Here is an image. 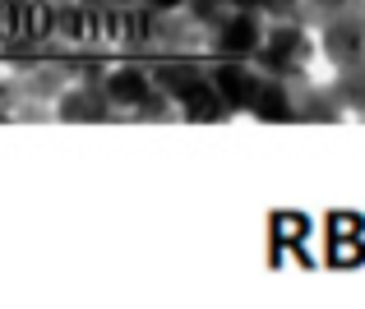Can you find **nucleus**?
Masks as SVG:
<instances>
[{"mask_svg": "<svg viewBox=\"0 0 365 309\" xmlns=\"http://www.w3.org/2000/svg\"><path fill=\"white\" fill-rule=\"evenodd\" d=\"M51 115H56V111H46L42 102H19L9 120H51Z\"/></svg>", "mask_w": 365, "mask_h": 309, "instance_id": "19", "label": "nucleus"}, {"mask_svg": "<svg viewBox=\"0 0 365 309\" xmlns=\"http://www.w3.org/2000/svg\"><path fill=\"white\" fill-rule=\"evenodd\" d=\"M56 23V0H19V33L14 37H33V42H46Z\"/></svg>", "mask_w": 365, "mask_h": 309, "instance_id": "14", "label": "nucleus"}, {"mask_svg": "<svg viewBox=\"0 0 365 309\" xmlns=\"http://www.w3.org/2000/svg\"><path fill=\"white\" fill-rule=\"evenodd\" d=\"M180 9H185L190 19H199L204 28H213L217 19L227 14V0H180Z\"/></svg>", "mask_w": 365, "mask_h": 309, "instance_id": "16", "label": "nucleus"}, {"mask_svg": "<svg viewBox=\"0 0 365 309\" xmlns=\"http://www.w3.org/2000/svg\"><path fill=\"white\" fill-rule=\"evenodd\" d=\"M208 79H213V88L227 98L236 115H250V102H255L259 93V70L250 61H222V56H208Z\"/></svg>", "mask_w": 365, "mask_h": 309, "instance_id": "5", "label": "nucleus"}, {"mask_svg": "<svg viewBox=\"0 0 365 309\" xmlns=\"http://www.w3.org/2000/svg\"><path fill=\"white\" fill-rule=\"evenodd\" d=\"M102 93H107V102L120 111V120H130V111L153 93V79H148V70H143V61H120L116 70H107Z\"/></svg>", "mask_w": 365, "mask_h": 309, "instance_id": "7", "label": "nucleus"}, {"mask_svg": "<svg viewBox=\"0 0 365 309\" xmlns=\"http://www.w3.org/2000/svg\"><path fill=\"white\" fill-rule=\"evenodd\" d=\"M130 120H139V125H171V120H180V106L171 102L167 93H158V88H153L148 98H143V102L130 111Z\"/></svg>", "mask_w": 365, "mask_h": 309, "instance_id": "15", "label": "nucleus"}, {"mask_svg": "<svg viewBox=\"0 0 365 309\" xmlns=\"http://www.w3.org/2000/svg\"><path fill=\"white\" fill-rule=\"evenodd\" d=\"M19 106V93H14V79H0V120H9Z\"/></svg>", "mask_w": 365, "mask_h": 309, "instance_id": "20", "label": "nucleus"}, {"mask_svg": "<svg viewBox=\"0 0 365 309\" xmlns=\"http://www.w3.org/2000/svg\"><path fill=\"white\" fill-rule=\"evenodd\" d=\"M259 14L273 23H301V0H259Z\"/></svg>", "mask_w": 365, "mask_h": 309, "instance_id": "17", "label": "nucleus"}, {"mask_svg": "<svg viewBox=\"0 0 365 309\" xmlns=\"http://www.w3.org/2000/svg\"><path fill=\"white\" fill-rule=\"evenodd\" d=\"M342 111L347 106L338 102L333 83H310L301 106H296V125H333V120H342Z\"/></svg>", "mask_w": 365, "mask_h": 309, "instance_id": "12", "label": "nucleus"}, {"mask_svg": "<svg viewBox=\"0 0 365 309\" xmlns=\"http://www.w3.org/2000/svg\"><path fill=\"white\" fill-rule=\"evenodd\" d=\"M143 70H148L153 88L167 93L171 102H180L208 74V56H153V61H143Z\"/></svg>", "mask_w": 365, "mask_h": 309, "instance_id": "4", "label": "nucleus"}, {"mask_svg": "<svg viewBox=\"0 0 365 309\" xmlns=\"http://www.w3.org/2000/svg\"><path fill=\"white\" fill-rule=\"evenodd\" d=\"M176 106H180V120H190V125H227V120L236 115L232 106H227V98L213 88V79H208V74H204V79H199Z\"/></svg>", "mask_w": 365, "mask_h": 309, "instance_id": "9", "label": "nucleus"}, {"mask_svg": "<svg viewBox=\"0 0 365 309\" xmlns=\"http://www.w3.org/2000/svg\"><path fill=\"white\" fill-rule=\"evenodd\" d=\"M148 9H180V0H148Z\"/></svg>", "mask_w": 365, "mask_h": 309, "instance_id": "22", "label": "nucleus"}, {"mask_svg": "<svg viewBox=\"0 0 365 309\" xmlns=\"http://www.w3.org/2000/svg\"><path fill=\"white\" fill-rule=\"evenodd\" d=\"M314 56V42L301 23H264V42H259L255 56H245L250 65L259 70V79H287V74L305 70Z\"/></svg>", "mask_w": 365, "mask_h": 309, "instance_id": "1", "label": "nucleus"}, {"mask_svg": "<svg viewBox=\"0 0 365 309\" xmlns=\"http://www.w3.org/2000/svg\"><path fill=\"white\" fill-rule=\"evenodd\" d=\"M264 23L268 19L259 9H227L213 28H208V46L204 56H222V61H245L259 51L264 42Z\"/></svg>", "mask_w": 365, "mask_h": 309, "instance_id": "3", "label": "nucleus"}, {"mask_svg": "<svg viewBox=\"0 0 365 309\" xmlns=\"http://www.w3.org/2000/svg\"><path fill=\"white\" fill-rule=\"evenodd\" d=\"M227 9H259V0H227Z\"/></svg>", "mask_w": 365, "mask_h": 309, "instance_id": "21", "label": "nucleus"}, {"mask_svg": "<svg viewBox=\"0 0 365 309\" xmlns=\"http://www.w3.org/2000/svg\"><path fill=\"white\" fill-rule=\"evenodd\" d=\"M324 56H329V65L361 61L365 56V19H347V23L324 28Z\"/></svg>", "mask_w": 365, "mask_h": 309, "instance_id": "11", "label": "nucleus"}, {"mask_svg": "<svg viewBox=\"0 0 365 309\" xmlns=\"http://www.w3.org/2000/svg\"><path fill=\"white\" fill-rule=\"evenodd\" d=\"M51 37H61V42L74 46V51H88V42H93V9H83L79 0H56Z\"/></svg>", "mask_w": 365, "mask_h": 309, "instance_id": "10", "label": "nucleus"}, {"mask_svg": "<svg viewBox=\"0 0 365 309\" xmlns=\"http://www.w3.org/2000/svg\"><path fill=\"white\" fill-rule=\"evenodd\" d=\"M56 115H61L65 125H107V120H120V111L107 102V93L102 88H65L61 98H56Z\"/></svg>", "mask_w": 365, "mask_h": 309, "instance_id": "8", "label": "nucleus"}, {"mask_svg": "<svg viewBox=\"0 0 365 309\" xmlns=\"http://www.w3.org/2000/svg\"><path fill=\"white\" fill-rule=\"evenodd\" d=\"M19 33V0H0V42Z\"/></svg>", "mask_w": 365, "mask_h": 309, "instance_id": "18", "label": "nucleus"}, {"mask_svg": "<svg viewBox=\"0 0 365 309\" xmlns=\"http://www.w3.org/2000/svg\"><path fill=\"white\" fill-rule=\"evenodd\" d=\"M333 93H338V102L347 106V111H356L365 120V56L361 61H347L338 65V79H333Z\"/></svg>", "mask_w": 365, "mask_h": 309, "instance_id": "13", "label": "nucleus"}, {"mask_svg": "<svg viewBox=\"0 0 365 309\" xmlns=\"http://www.w3.org/2000/svg\"><path fill=\"white\" fill-rule=\"evenodd\" d=\"M74 74L65 70V61H33L24 70H14V93L19 102H56L70 88Z\"/></svg>", "mask_w": 365, "mask_h": 309, "instance_id": "6", "label": "nucleus"}, {"mask_svg": "<svg viewBox=\"0 0 365 309\" xmlns=\"http://www.w3.org/2000/svg\"><path fill=\"white\" fill-rule=\"evenodd\" d=\"M143 28L158 56H204L208 46V28L185 9H143Z\"/></svg>", "mask_w": 365, "mask_h": 309, "instance_id": "2", "label": "nucleus"}]
</instances>
